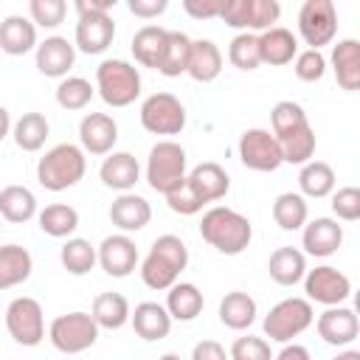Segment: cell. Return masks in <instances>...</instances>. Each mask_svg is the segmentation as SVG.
<instances>
[{
  "instance_id": "obj_1",
  "label": "cell",
  "mask_w": 360,
  "mask_h": 360,
  "mask_svg": "<svg viewBox=\"0 0 360 360\" xmlns=\"http://www.w3.org/2000/svg\"><path fill=\"white\" fill-rule=\"evenodd\" d=\"M200 236L219 253L239 256L253 239V225L245 214H239L228 205H214L200 219Z\"/></svg>"
},
{
  "instance_id": "obj_2",
  "label": "cell",
  "mask_w": 360,
  "mask_h": 360,
  "mask_svg": "<svg viewBox=\"0 0 360 360\" xmlns=\"http://www.w3.org/2000/svg\"><path fill=\"white\" fill-rule=\"evenodd\" d=\"M188 267V248L180 236L163 233L152 242L149 253L141 262V278L149 290H169L177 284L180 273Z\"/></svg>"
},
{
  "instance_id": "obj_3",
  "label": "cell",
  "mask_w": 360,
  "mask_h": 360,
  "mask_svg": "<svg viewBox=\"0 0 360 360\" xmlns=\"http://www.w3.org/2000/svg\"><path fill=\"white\" fill-rule=\"evenodd\" d=\"M87 172V158L76 143H56L51 146L37 163V180L48 191L73 188Z\"/></svg>"
},
{
  "instance_id": "obj_4",
  "label": "cell",
  "mask_w": 360,
  "mask_h": 360,
  "mask_svg": "<svg viewBox=\"0 0 360 360\" xmlns=\"http://www.w3.org/2000/svg\"><path fill=\"white\" fill-rule=\"evenodd\" d=\"M186 166H188V158L177 141H169V138L158 141L146 158V183L152 186V191L166 197L186 183V174H188Z\"/></svg>"
},
{
  "instance_id": "obj_5",
  "label": "cell",
  "mask_w": 360,
  "mask_h": 360,
  "mask_svg": "<svg viewBox=\"0 0 360 360\" xmlns=\"http://www.w3.org/2000/svg\"><path fill=\"white\" fill-rule=\"evenodd\" d=\"M96 90L110 107H129L141 96V73L127 59H104L96 68Z\"/></svg>"
},
{
  "instance_id": "obj_6",
  "label": "cell",
  "mask_w": 360,
  "mask_h": 360,
  "mask_svg": "<svg viewBox=\"0 0 360 360\" xmlns=\"http://www.w3.org/2000/svg\"><path fill=\"white\" fill-rule=\"evenodd\" d=\"M312 323H315L312 301L292 295V298H281L276 307H270V312L262 321V329H264V338H270L276 343H292V338L307 332Z\"/></svg>"
},
{
  "instance_id": "obj_7",
  "label": "cell",
  "mask_w": 360,
  "mask_h": 360,
  "mask_svg": "<svg viewBox=\"0 0 360 360\" xmlns=\"http://www.w3.org/2000/svg\"><path fill=\"white\" fill-rule=\"evenodd\" d=\"M48 340L56 352L62 354H82L98 340V323L93 321L90 312H65L51 321L48 326Z\"/></svg>"
},
{
  "instance_id": "obj_8",
  "label": "cell",
  "mask_w": 360,
  "mask_h": 360,
  "mask_svg": "<svg viewBox=\"0 0 360 360\" xmlns=\"http://www.w3.org/2000/svg\"><path fill=\"white\" fill-rule=\"evenodd\" d=\"M6 329L20 346H39L45 340V315L42 304L31 295H20L6 307Z\"/></svg>"
},
{
  "instance_id": "obj_9",
  "label": "cell",
  "mask_w": 360,
  "mask_h": 360,
  "mask_svg": "<svg viewBox=\"0 0 360 360\" xmlns=\"http://www.w3.org/2000/svg\"><path fill=\"white\" fill-rule=\"evenodd\" d=\"M141 127L152 135H180L186 127V107L172 93H152L141 104Z\"/></svg>"
},
{
  "instance_id": "obj_10",
  "label": "cell",
  "mask_w": 360,
  "mask_h": 360,
  "mask_svg": "<svg viewBox=\"0 0 360 360\" xmlns=\"http://www.w3.org/2000/svg\"><path fill=\"white\" fill-rule=\"evenodd\" d=\"M298 34L309 51H321L338 34V8L332 0H307L298 11Z\"/></svg>"
},
{
  "instance_id": "obj_11",
  "label": "cell",
  "mask_w": 360,
  "mask_h": 360,
  "mask_svg": "<svg viewBox=\"0 0 360 360\" xmlns=\"http://www.w3.org/2000/svg\"><path fill=\"white\" fill-rule=\"evenodd\" d=\"M301 281H304L307 301H315L323 307H340L352 295V278L332 264H318L315 270H307Z\"/></svg>"
},
{
  "instance_id": "obj_12",
  "label": "cell",
  "mask_w": 360,
  "mask_h": 360,
  "mask_svg": "<svg viewBox=\"0 0 360 360\" xmlns=\"http://www.w3.org/2000/svg\"><path fill=\"white\" fill-rule=\"evenodd\" d=\"M236 152H239V160H242L248 169H253V172H276V169L284 163L276 135H273L270 129H262V127L245 129V132L239 135Z\"/></svg>"
},
{
  "instance_id": "obj_13",
  "label": "cell",
  "mask_w": 360,
  "mask_h": 360,
  "mask_svg": "<svg viewBox=\"0 0 360 360\" xmlns=\"http://www.w3.org/2000/svg\"><path fill=\"white\" fill-rule=\"evenodd\" d=\"M96 259H98L101 270H104L107 276H112V278H127V276L138 267V262H141L138 245H135L127 233L104 236L101 245L96 248Z\"/></svg>"
},
{
  "instance_id": "obj_14",
  "label": "cell",
  "mask_w": 360,
  "mask_h": 360,
  "mask_svg": "<svg viewBox=\"0 0 360 360\" xmlns=\"http://www.w3.org/2000/svg\"><path fill=\"white\" fill-rule=\"evenodd\" d=\"M343 245V225L332 217H315L307 219V225L301 228V253L315 256V259H326L332 253H338V248Z\"/></svg>"
},
{
  "instance_id": "obj_15",
  "label": "cell",
  "mask_w": 360,
  "mask_h": 360,
  "mask_svg": "<svg viewBox=\"0 0 360 360\" xmlns=\"http://www.w3.org/2000/svg\"><path fill=\"white\" fill-rule=\"evenodd\" d=\"M315 329H318L323 343H329V346H349L360 335V321H357V312L352 307L340 304V307H326L318 315Z\"/></svg>"
},
{
  "instance_id": "obj_16",
  "label": "cell",
  "mask_w": 360,
  "mask_h": 360,
  "mask_svg": "<svg viewBox=\"0 0 360 360\" xmlns=\"http://www.w3.org/2000/svg\"><path fill=\"white\" fill-rule=\"evenodd\" d=\"M118 141V124L107 112H87L79 121V143L82 152L90 155H110Z\"/></svg>"
},
{
  "instance_id": "obj_17",
  "label": "cell",
  "mask_w": 360,
  "mask_h": 360,
  "mask_svg": "<svg viewBox=\"0 0 360 360\" xmlns=\"http://www.w3.org/2000/svg\"><path fill=\"white\" fill-rule=\"evenodd\" d=\"M186 183H188V188L197 194V200H200L202 205L217 202V200H222V197L231 191V177H228V172H225L217 160H202V163H197V166L186 174Z\"/></svg>"
},
{
  "instance_id": "obj_18",
  "label": "cell",
  "mask_w": 360,
  "mask_h": 360,
  "mask_svg": "<svg viewBox=\"0 0 360 360\" xmlns=\"http://www.w3.org/2000/svg\"><path fill=\"white\" fill-rule=\"evenodd\" d=\"M115 39V22L110 14H84L76 22V48L87 56L104 53Z\"/></svg>"
},
{
  "instance_id": "obj_19",
  "label": "cell",
  "mask_w": 360,
  "mask_h": 360,
  "mask_svg": "<svg viewBox=\"0 0 360 360\" xmlns=\"http://www.w3.org/2000/svg\"><path fill=\"white\" fill-rule=\"evenodd\" d=\"M73 62H76V45H70L68 37L53 34L37 45V70L48 79H65Z\"/></svg>"
},
{
  "instance_id": "obj_20",
  "label": "cell",
  "mask_w": 360,
  "mask_h": 360,
  "mask_svg": "<svg viewBox=\"0 0 360 360\" xmlns=\"http://www.w3.org/2000/svg\"><path fill=\"white\" fill-rule=\"evenodd\" d=\"M152 219V205L146 202V197L135 194V191H124L112 200L110 205V222L121 231V233H135L143 231Z\"/></svg>"
},
{
  "instance_id": "obj_21",
  "label": "cell",
  "mask_w": 360,
  "mask_h": 360,
  "mask_svg": "<svg viewBox=\"0 0 360 360\" xmlns=\"http://www.w3.org/2000/svg\"><path fill=\"white\" fill-rule=\"evenodd\" d=\"M98 177L107 188L124 194V191H132L135 183L141 180V163L132 152H110L98 169Z\"/></svg>"
},
{
  "instance_id": "obj_22",
  "label": "cell",
  "mask_w": 360,
  "mask_h": 360,
  "mask_svg": "<svg viewBox=\"0 0 360 360\" xmlns=\"http://www.w3.org/2000/svg\"><path fill=\"white\" fill-rule=\"evenodd\" d=\"M129 323H132L135 335L143 338L146 343L163 340L172 332V315L158 301H141V304H135V309L129 312Z\"/></svg>"
},
{
  "instance_id": "obj_23",
  "label": "cell",
  "mask_w": 360,
  "mask_h": 360,
  "mask_svg": "<svg viewBox=\"0 0 360 360\" xmlns=\"http://www.w3.org/2000/svg\"><path fill=\"white\" fill-rule=\"evenodd\" d=\"M259 37V56H262V65H273V68H281V65H290L298 53V39L290 28L284 25H273Z\"/></svg>"
},
{
  "instance_id": "obj_24",
  "label": "cell",
  "mask_w": 360,
  "mask_h": 360,
  "mask_svg": "<svg viewBox=\"0 0 360 360\" xmlns=\"http://www.w3.org/2000/svg\"><path fill=\"white\" fill-rule=\"evenodd\" d=\"M37 25L22 14H8L0 22V51L8 56H25L37 51Z\"/></svg>"
},
{
  "instance_id": "obj_25",
  "label": "cell",
  "mask_w": 360,
  "mask_h": 360,
  "mask_svg": "<svg viewBox=\"0 0 360 360\" xmlns=\"http://www.w3.org/2000/svg\"><path fill=\"white\" fill-rule=\"evenodd\" d=\"M267 273H270V278H273L276 284L292 287V284H298V281L304 278V273H307V256H304L298 248H292V245L276 248V250L270 253V259H267Z\"/></svg>"
},
{
  "instance_id": "obj_26",
  "label": "cell",
  "mask_w": 360,
  "mask_h": 360,
  "mask_svg": "<svg viewBox=\"0 0 360 360\" xmlns=\"http://www.w3.org/2000/svg\"><path fill=\"white\" fill-rule=\"evenodd\" d=\"M186 73L200 82L208 84L222 73V51L217 48V42L211 39H191V56H188V68Z\"/></svg>"
},
{
  "instance_id": "obj_27",
  "label": "cell",
  "mask_w": 360,
  "mask_h": 360,
  "mask_svg": "<svg viewBox=\"0 0 360 360\" xmlns=\"http://www.w3.org/2000/svg\"><path fill=\"white\" fill-rule=\"evenodd\" d=\"M332 70L343 90L354 93L360 87V42L357 39H340L332 48Z\"/></svg>"
},
{
  "instance_id": "obj_28",
  "label": "cell",
  "mask_w": 360,
  "mask_h": 360,
  "mask_svg": "<svg viewBox=\"0 0 360 360\" xmlns=\"http://www.w3.org/2000/svg\"><path fill=\"white\" fill-rule=\"evenodd\" d=\"M256 315H259V307H256L253 295H248L242 290L225 292V298L219 301V321H222V326H228L233 332L250 329Z\"/></svg>"
},
{
  "instance_id": "obj_29",
  "label": "cell",
  "mask_w": 360,
  "mask_h": 360,
  "mask_svg": "<svg viewBox=\"0 0 360 360\" xmlns=\"http://www.w3.org/2000/svg\"><path fill=\"white\" fill-rule=\"evenodd\" d=\"M205 307V298L200 292L197 284L191 281H177L169 287L166 292V312L172 315V321H194Z\"/></svg>"
},
{
  "instance_id": "obj_30",
  "label": "cell",
  "mask_w": 360,
  "mask_h": 360,
  "mask_svg": "<svg viewBox=\"0 0 360 360\" xmlns=\"http://www.w3.org/2000/svg\"><path fill=\"white\" fill-rule=\"evenodd\" d=\"M34 259L22 245H0V290H11L28 281Z\"/></svg>"
},
{
  "instance_id": "obj_31",
  "label": "cell",
  "mask_w": 360,
  "mask_h": 360,
  "mask_svg": "<svg viewBox=\"0 0 360 360\" xmlns=\"http://www.w3.org/2000/svg\"><path fill=\"white\" fill-rule=\"evenodd\" d=\"M188 56H191V37L183 31H166V42H163V53L158 62V73H163L166 79H177L186 73L188 68Z\"/></svg>"
},
{
  "instance_id": "obj_32",
  "label": "cell",
  "mask_w": 360,
  "mask_h": 360,
  "mask_svg": "<svg viewBox=\"0 0 360 360\" xmlns=\"http://www.w3.org/2000/svg\"><path fill=\"white\" fill-rule=\"evenodd\" d=\"M37 217V197L28 186H6L0 191V219L22 225Z\"/></svg>"
},
{
  "instance_id": "obj_33",
  "label": "cell",
  "mask_w": 360,
  "mask_h": 360,
  "mask_svg": "<svg viewBox=\"0 0 360 360\" xmlns=\"http://www.w3.org/2000/svg\"><path fill=\"white\" fill-rule=\"evenodd\" d=\"M335 169L326 163V160H309V163H304L301 166V172H298V194L307 200V197H312V200H321V197H329L332 191H335Z\"/></svg>"
},
{
  "instance_id": "obj_34",
  "label": "cell",
  "mask_w": 360,
  "mask_h": 360,
  "mask_svg": "<svg viewBox=\"0 0 360 360\" xmlns=\"http://www.w3.org/2000/svg\"><path fill=\"white\" fill-rule=\"evenodd\" d=\"M37 222H39L42 233H48L53 239H70L73 231L79 228V211L68 202H51L42 211H37Z\"/></svg>"
},
{
  "instance_id": "obj_35",
  "label": "cell",
  "mask_w": 360,
  "mask_h": 360,
  "mask_svg": "<svg viewBox=\"0 0 360 360\" xmlns=\"http://www.w3.org/2000/svg\"><path fill=\"white\" fill-rule=\"evenodd\" d=\"M129 301L121 292H101L93 298V321L98 323V329H121L129 323Z\"/></svg>"
},
{
  "instance_id": "obj_36",
  "label": "cell",
  "mask_w": 360,
  "mask_h": 360,
  "mask_svg": "<svg viewBox=\"0 0 360 360\" xmlns=\"http://www.w3.org/2000/svg\"><path fill=\"white\" fill-rule=\"evenodd\" d=\"M48 132H51V124L42 112H22L14 124H11V135H14V143L22 149V152H39L48 141Z\"/></svg>"
},
{
  "instance_id": "obj_37",
  "label": "cell",
  "mask_w": 360,
  "mask_h": 360,
  "mask_svg": "<svg viewBox=\"0 0 360 360\" xmlns=\"http://www.w3.org/2000/svg\"><path fill=\"white\" fill-rule=\"evenodd\" d=\"M166 31L169 28H160V25H143L132 34V56L138 65L143 68H155L158 70V62H160V53H163V42H166Z\"/></svg>"
},
{
  "instance_id": "obj_38",
  "label": "cell",
  "mask_w": 360,
  "mask_h": 360,
  "mask_svg": "<svg viewBox=\"0 0 360 360\" xmlns=\"http://www.w3.org/2000/svg\"><path fill=\"white\" fill-rule=\"evenodd\" d=\"M273 219L281 231H301L309 219V205L298 191H284L273 200Z\"/></svg>"
},
{
  "instance_id": "obj_39",
  "label": "cell",
  "mask_w": 360,
  "mask_h": 360,
  "mask_svg": "<svg viewBox=\"0 0 360 360\" xmlns=\"http://www.w3.org/2000/svg\"><path fill=\"white\" fill-rule=\"evenodd\" d=\"M278 141V149H281V160L284 163H292V166H304V163H309L312 160V155H315V129L307 124V127H301V129H295V132H290V135H281V138H276Z\"/></svg>"
},
{
  "instance_id": "obj_40",
  "label": "cell",
  "mask_w": 360,
  "mask_h": 360,
  "mask_svg": "<svg viewBox=\"0 0 360 360\" xmlns=\"http://www.w3.org/2000/svg\"><path fill=\"white\" fill-rule=\"evenodd\" d=\"M59 262L62 267L70 273V276H87L93 267H96V248L90 245V239H82V236H70L62 250H59Z\"/></svg>"
},
{
  "instance_id": "obj_41",
  "label": "cell",
  "mask_w": 360,
  "mask_h": 360,
  "mask_svg": "<svg viewBox=\"0 0 360 360\" xmlns=\"http://www.w3.org/2000/svg\"><path fill=\"white\" fill-rule=\"evenodd\" d=\"M93 96H96V87L84 76H65L56 84V104L62 110H84Z\"/></svg>"
},
{
  "instance_id": "obj_42",
  "label": "cell",
  "mask_w": 360,
  "mask_h": 360,
  "mask_svg": "<svg viewBox=\"0 0 360 360\" xmlns=\"http://www.w3.org/2000/svg\"><path fill=\"white\" fill-rule=\"evenodd\" d=\"M228 62L239 70H256L262 65V56H259V37L250 34V31H242L231 39L228 45Z\"/></svg>"
},
{
  "instance_id": "obj_43",
  "label": "cell",
  "mask_w": 360,
  "mask_h": 360,
  "mask_svg": "<svg viewBox=\"0 0 360 360\" xmlns=\"http://www.w3.org/2000/svg\"><path fill=\"white\" fill-rule=\"evenodd\" d=\"M270 124H273L270 132H273L276 138H281V135H290V132L307 127L309 118H307V112H304L301 104H295V101H278V104L270 110Z\"/></svg>"
},
{
  "instance_id": "obj_44",
  "label": "cell",
  "mask_w": 360,
  "mask_h": 360,
  "mask_svg": "<svg viewBox=\"0 0 360 360\" xmlns=\"http://www.w3.org/2000/svg\"><path fill=\"white\" fill-rule=\"evenodd\" d=\"M28 14L31 22L39 28H56L65 22L68 14V3L65 0H31L28 3Z\"/></svg>"
},
{
  "instance_id": "obj_45",
  "label": "cell",
  "mask_w": 360,
  "mask_h": 360,
  "mask_svg": "<svg viewBox=\"0 0 360 360\" xmlns=\"http://www.w3.org/2000/svg\"><path fill=\"white\" fill-rule=\"evenodd\" d=\"M231 360H273V352H270V343L264 338H256V335H242L231 343V352H228Z\"/></svg>"
},
{
  "instance_id": "obj_46",
  "label": "cell",
  "mask_w": 360,
  "mask_h": 360,
  "mask_svg": "<svg viewBox=\"0 0 360 360\" xmlns=\"http://www.w3.org/2000/svg\"><path fill=\"white\" fill-rule=\"evenodd\" d=\"M332 211L340 222H357L360 219V188L343 186V188L332 191Z\"/></svg>"
},
{
  "instance_id": "obj_47",
  "label": "cell",
  "mask_w": 360,
  "mask_h": 360,
  "mask_svg": "<svg viewBox=\"0 0 360 360\" xmlns=\"http://www.w3.org/2000/svg\"><path fill=\"white\" fill-rule=\"evenodd\" d=\"M292 62H295L292 70H295V76L301 82H321L323 73H326V56L321 51H309V48L298 51Z\"/></svg>"
},
{
  "instance_id": "obj_48",
  "label": "cell",
  "mask_w": 360,
  "mask_h": 360,
  "mask_svg": "<svg viewBox=\"0 0 360 360\" xmlns=\"http://www.w3.org/2000/svg\"><path fill=\"white\" fill-rule=\"evenodd\" d=\"M281 6L276 0H250V34L253 31H267L278 22Z\"/></svg>"
},
{
  "instance_id": "obj_49",
  "label": "cell",
  "mask_w": 360,
  "mask_h": 360,
  "mask_svg": "<svg viewBox=\"0 0 360 360\" xmlns=\"http://www.w3.org/2000/svg\"><path fill=\"white\" fill-rule=\"evenodd\" d=\"M219 20L228 28H236L239 34L250 31V0H225L222 11H219Z\"/></svg>"
},
{
  "instance_id": "obj_50",
  "label": "cell",
  "mask_w": 360,
  "mask_h": 360,
  "mask_svg": "<svg viewBox=\"0 0 360 360\" xmlns=\"http://www.w3.org/2000/svg\"><path fill=\"white\" fill-rule=\"evenodd\" d=\"M166 205H169L174 214H180V217H194V214L202 211V202H200L197 194L188 188V183H183L180 188H174L172 194H166Z\"/></svg>"
},
{
  "instance_id": "obj_51",
  "label": "cell",
  "mask_w": 360,
  "mask_h": 360,
  "mask_svg": "<svg viewBox=\"0 0 360 360\" xmlns=\"http://www.w3.org/2000/svg\"><path fill=\"white\" fill-rule=\"evenodd\" d=\"M225 0H183V11L194 20H211L219 17Z\"/></svg>"
},
{
  "instance_id": "obj_52",
  "label": "cell",
  "mask_w": 360,
  "mask_h": 360,
  "mask_svg": "<svg viewBox=\"0 0 360 360\" xmlns=\"http://www.w3.org/2000/svg\"><path fill=\"white\" fill-rule=\"evenodd\" d=\"M127 8L141 20H155L169 8V3L166 0H129Z\"/></svg>"
},
{
  "instance_id": "obj_53",
  "label": "cell",
  "mask_w": 360,
  "mask_h": 360,
  "mask_svg": "<svg viewBox=\"0 0 360 360\" xmlns=\"http://www.w3.org/2000/svg\"><path fill=\"white\" fill-rule=\"evenodd\" d=\"M191 360H231L219 340H200L191 349Z\"/></svg>"
},
{
  "instance_id": "obj_54",
  "label": "cell",
  "mask_w": 360,
  "mask_h": 360,
  "mask_svg": "<svg viewBox=\"0 0 360 360\" xmlns=\"http://www.w3.org/2000/svg\"><path fill=\"white\" fill-rule=\"evenodd\" d=\"M115 6V0H76V14H110V8Z\"/></svg>"
},
{
  "instance_id": "obj_55",
  "label": "cell",
  "mask_w": 360,
  "mask_h": 360,
  "mask_svg": "<svg viewBox=\"0 0 360 360\" xmlns=\"http://www.w3.org/2000/svg\"><path fill=\"white\" fill-rule=\"evenodd\" d=\"M273 360H312L309 349L301 343H284V349L278 354H273Z\"/></svg>"
},
{
  "instance_id": "obj_56",
  "label": "cell",
  "mask_w": 360,
  "mask_h": 360,
  "mask_svg": "<svg viewBox=\"0 0 360 360\" xmlns=\"http://www.w3.org/2000/svg\"><path fill=\"white\" fill-rule=\"evenodd\" d=\"M8 132H11V115H8V110L0 104V141L8 138Z\"/></svg>"
},
{
  "instance_id": "obj_57",
  "label": "cell",
  "mask_w": 360,
  "mask_h": 360,
  "mask_svg": "<svg viewBox=\"0 0 360 360\" xmlns=\"http://www.w3.org/2000/svg\"><path fill=\"white\" fill-rule=\"evenodd\" d=\"M332 360H360V352L357 349H346V352H338Z\"/></svg>"
},
{
  "instance_id": "obj_58",
  "label": "cell",
  "mask_w": 360,
  "mask_h": 360,
  "mask_svg": "<svg viewBox=\"0 0 360 360\" xmlns=\"http://www.w3.org/2000/svg\"><path fill=\"white\" fill-rule=\"evenodd\" d=\"M158 360H180V354H174V352H166V354H160Z\"/></svg>"
}]
</instances>
